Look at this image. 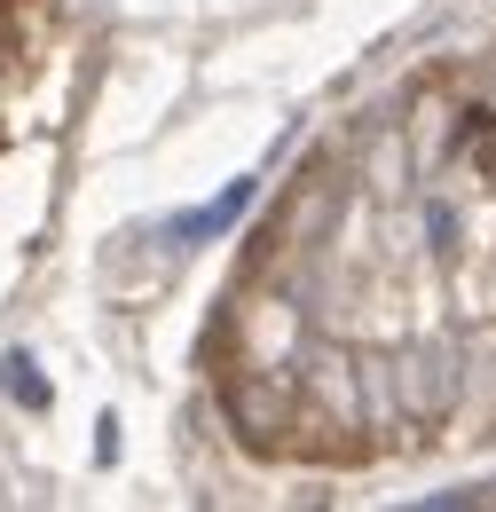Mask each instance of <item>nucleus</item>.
<instances>
[{"mask_svg":"<svg viewBox=\"0 0 496 512\" xmlns=\"http://www.w3.org/2000/svg\"><path fill=\"white\" fill-rule=\"evenodd\" d=\"M268 473L496 457V24L355 95L252 213L197 339Z\"/></svg>","mask_w":496,"mask_h":512,"instance_id":"obj_1","label":"nucleus"},{"mask_svg":"<svg viewBox=\"0 0 496 512\" xmlns=\"http://www.w3.org/2000/svg\"><path fill=\"white\" fill-rule=\"evenodd\" d=\"M449 505H496V465H481L465 489H449Z\"/></svg>","mask_w":496,"mask_h":512,"instance_id":"obj_2","label":"nucleus"}]
</instances>
